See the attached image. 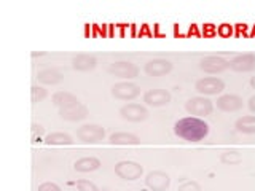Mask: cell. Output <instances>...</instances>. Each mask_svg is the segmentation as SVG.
<instances>
[{"label":"cell","instance_id":"cell-1","mask_svg":"<svg viewBox=\"0 0 255 191\" xmlns=\"http://www.w3.org/2000/svg\"><path fill=\"white\" fill-rule=\"evenodd\" d=\"M174 134L187 142H199L209 134V124L203 118L185 116L174 124Z\"/></svg>","mask_w":255,"mask_h":191},{"label":"cell","instance_id":"cell-2","mask_svg":"<svg viewBox=\"0 0 255 191\" xmlns=\"http://www.w3.org/2000/svg\"><path fill=\"white\" fill-rule=\"evenodd\" d=\"M185 108L190 115L203 118L212 113L214 110V102L211 99L204 97V96H196V97L188 99V102L185 103Z\"/></svg>","mask_w":255,"mask_h":191},{"label":"cell","instance_id":"cell-3","mask_svg":"<svg viewBox=\"0 0 255 191\" xmlns=\"http://www.w3.org/2000/svg\"><path fill=\"white\" fill-rule=\"evenodd\" d=\"M106 137V131L98 124H83L77 129V139L83 143H99Z\"/></svg>","mask_w":255,"mask_h":191},{"label":"cell","instance_id":"cell-4","mask_svg":"<svg viewBox=\"0 0 255 191\" xmlns=\"http://www.w3.org/2000/svg\"><path fill=\"white\" fill-rule=\"evenodd\" d=\"M115 174L120 179L132 182V180H137L142 177L143 167L135 161H120L115 166Z\"/></svg>","mask_w":255,"mask_h":191},{"label":"cell","instance_id":"cell-5","mask_svg":"<svg viewBox=\"0 0 255 191\" xmlns=\"http://www.w3.org/2000/svg\"><path fill=\"white\" fill-rule=\"evenodd\" d=\"M195 88H196V91L199 94L217 96V94H220L223 90H225V83H223V80H220L217 77H206V78L198 80Z\"/></svg>","mask_w":255,"mask_h":191},{"label":"cell","instance_id":"cell-6","mask_svg":"<svg viewBox=\"0 0 255 191\" xmlns=\"http://www.w3.org/2000/svg\"><path fill=\"white\" fill-rule=\"evenodd\" d=\"M107 70H109L110 75H115V77L123 78V80H131V78H135L139 75V67L129 61L114 62V64H110Z\"/></svg>","mask_w":255,"mask_h":191},{"label":"cell","instance_id":"cell-7","mask_svg":"<svg viewBox=\"0 0 255 191\" xmlns=\"http://www.w3.org/2000/svg\"><path fill=\"white\" fill-rule=\"evenodd\" d=\"M140 94V88L131 82H120L112 86V96L120 100H132Z\"/></svg>","mask_w":255,"mask_h":191},{"label":"cell","instance_id":"cell-8","mask_svg":"<svg viewBox=\"0 0 255 191\" xmlns=\"http://www.w3.org/2000/svg\"><path fill=\"white\" fill-rule=\"evenodd\" d=\"M120 115H122L126 121L140 123L143 119H147L148 110L143 105H140V103H126V105L120 108Z\"/></svg>","mask_w":255,"mask_h":191},{"label":"cell","instance_id":"cell-9","mask_svg":"<svg viewBox=\"0 0 255 191\" xmlns=\"http://www.w3.org/2000/svg\"><path fill=\"white\" fill-rule=\"evenodd\" d=\"M228 67L235 72H241V74L252 72V70H255V54L254 53L238 54L233 59L228 61Z\"/></svg>","mask_w":255,"mask_h":191},{"label":"cell","instance_id":"cell-10","mask_svg":"<svg viewBox=\"0 0 255 191\" xmlns=\"http://www.w3.org/2000/svg\"><path fill=\"white\" fill-rule=\"evenodd\" d=\"M145 185L151 191H166L171 185V179L163 171H151L145 177Z\"/></svg>","mask_w":255,"mask_h":191},{"label":"cell","instance_id":"cell-11","mask_svg":"<svg viewBox=\"0 0 255 191\" xmlns=\"http://www.w3.org/2000/svg\"><path fill=\"white\" fill-rule=\"evenodd\" d=\"M199 69L206 74H222L228 69V61L220 58V56H206L199 62Z\"/></svg>","mask_w":255,"mask_h":191},{"label":"cell","instance_id":"cell-12","mask_svg":"<svg viewBox=\"0 0 255 191\" xmlns=\"http://www.w3.org/2000/svg\"><path fill=\"white\" fill-rule=\"evenodd\" d=\"M59 116L62 119H66V121H82V119L88 116V108L82 102H78L74 103V105L59 108Z\"/></svg>","mask_w":255,"mask_h":191},{"label":"cell","instance_id":"cell-13","mask_svg":"<svg viewBox=\"0 0 255 191\" xmlns=\"http://www.w3.org/2000/svg\"><path fill=\"white\" fill-rule=\"evenodd\" d=\"M143 102L151 107H163L171 102V93L166 90H150L143 94Z\"/></svg>","mask_w":255,"mask_h":191},{"label":"cell","instance_id":"cell-14","mask_svg":"<svg viewBox=\"0 0 255 191\" xmlns=\"http://www.w3.org/2000/svg\"><path fill=\"white\" fill-rule=\"evenodd\" d=\"M215 103H217L219 110L228 111V113H231V111H238V110L243 108V99L239 97V96H236V94H222L220 97H217Z\"/></svg>","mask_w":255,"mask_h":191},{"label":"cell","instance_id":"cell-15","mask_svg":"<svg viewBox=\"0 0 255 191\" xmlns=\"http://www.w3.org/2000/svg\"><path fill=\"white\" fill-rule=\"evenodd\" d=\"M143 70L148 77H163L172 70V64L167 59H153L145 64Z\"/></svg>","mask_w":255,"mask_h":191},{"label":"cell","instance_id":"cell-16","mask_svg":"<svg viewBox=\"0 0 255 191\" xmlns=\"http://www.w3.org/2000/svg\"><path fill=\"white\" fill-rule=\"evenodd\" d=\"M98 66V61H96L94 56L91 54H77L74 59H72V67L78 72H90Z\"/></svg>","mask_w":255,"mask_h":191},{"label":"cell","instance_id":"cell-17","mask_svg":"<svg viewBox=\"0 0 255 191\" xmlns=\"http://www.w3.org/2000/svg\"><path fill=\"white\" fill-rule=\"evenodd\" d=\"M110 145H139L140 140L137 135L131 132H114L109 137Z\"/></svg>","mask_w":255,"mask_h":191},{"label":"cell","instance_id":"cell-18","mask_svg":"<svg viewBox=\"0 0 255 191\" xmlns=\"http://www.w3.org/2000/svg\"><path fill=\"white\" fill-rule=\"evenodd\" d=\"M37 80L43 85H58L62 82V74L56 69H43L37 74Z\"/></svg>","mask_w":255,"mask_h":191},{"label":"cell","instance_id":"cell-19","mask_svg":"<svg viewBox=\"0 0 255 191\" xmlns=\"http://www.w3.org/2000/svg\"><path fill=\"white\" fill-rule=\"evenodd\" d=\"M74 167L77 172H93V171H98L101 167V161L94 156H86V158L77 159Z\"/></svg>","mask_w":255,"mask_h":191},{"label":"cell","instance_id":"cell-20","mask_svg":"<svg viewBox=\"0 0 255 191\" xmlns=\"http://www.w3.org/2000/svg\"><path fill=\"white\" fill-rule=\"evenodd\" d=\"M53 103L56 107H69V105H74V103H78V97L75 94H72V93H67V91H58V93H54L53 94V97H51Z\"/></svg>","mask_w":255,"mask_h":191},{"label":"cell","instance_id":"cell-21","mask_svg":"<svg viewBox=\"0 0 255 191\" xmlns=\"http://www.w3.org/2000/svg\"><path fill=\"white\" fill-rule=\"evenodd\" d=\"M43 142L46 145H72V143H74V139L66 132H51V134L45 135Z\"/></svg>","mask_w":255,"mask_h":191},{"label":"cell","instance_id":"cell-22","mask_svg":"<svg viewBox=\"0 0 255 191\" xmlns=\"http://www.w3.org/2000/svg\"><path fill=\"white\" fill-rule=\"evenodd\" d=\"M236 129L243 134H255V116L244 115L236 119Z\"/></svg>","mask_w":255,"mask_h":191},{"label":"cell","instance_id":"cell-23","mask_svg":"<svg viewBox=\"0 0 255 191\" xmlns=\"http://www.w3.org/2000/svg\"><path fill=\"white\" fill-rule=\"evenodd\" d=\"M220 161L223 164H230V166L239 164V163L243 161V155L239 153L238 150H225L222 153V156H220Z\"/></svg>","mask_w":255,"mask_h":191},{"label":"cell","instance_id":"cell-24","mask_svg":"<svg viewBox=\"0 0 255 191\" xmlns=\"http://www.w3.org/2000/svg\"><path fill=\"white\" fill-rule=\"evenodd\" d=\"M30 93H32V102H34V103L42 102L46 97V96H48L46 90H43L42 86H32Z\"/></svg>","mask_w":255,"mask_h":191},{"label":"cell","instance_id":"cell-25","mask_svg":"<svg viewBox=\"0 0 255 191\" xmlns=\"http://www.w3.org/2000/svg\"><path fill=\"white\" fill-rule=\"evenodd\" d=\"M77 188H78V191H99L98 187H96L93 182L85 180V179L77 182Z\"/></svg>","mask_w":255,"mask_h":191},{"label":"cell","instance_id":"cell-26","mask_svg":"<svg viewBox=\"0 0 255 191\" xmlns=\"http://www.w3.org/2000/svg\"><path fill=\"white\" fill-rule=\"evenodd\" d=\"M201 188H199V185L196 182H185V183H182V185L179 187L177 191H199Z\"/></svg>","mask_w":255,"mask_h":191},{"label":"cell","instance_id":"cell-27","mask_svg":"<svg viewBox=\"0 0 255 191\" xmlns=\"http://www.w3.org/2000/svg\"><path fill=\"white\" fill-rule=\"evenodd\" d=\"M43 134H45V129L42 124H37V123L32 124V137H34V140H37V139L40 140Z\"/></svg>","mask_w":255,"mask_h":191},{"label":"cell","instance_id":"cell-28","mask_svg":"<svg viewBox=\"0 0 255 191\" xmlns=\"http://www.w3.org/2000/svg\"><path fill=\"white\" fill-rule=\"evenodd\" d=\"M38 191H61V188L53 182H45L42 185H38Z\"/></svg>","mask_w":255,"mask_h":191},{"label":"cell","instance_id":"cell-29","mask_svg":"<svg viewBox=\"0 0 255 191\" xmlns=\"http://www.w3.org/2000/svg\"><path fill=\"white\" fill-rule=\"evenodd\" d=\"M217 32L220 35H230L231 32H233V27H231L230 24H222V26L217 29Z\"/></svg>","mask_w":255,"mask_h":191},{"label":"cell","instance_id":"cell-30","mask_svg":"<svg viewBox=\"0 0 255 191\" xmlns=\"http://www.w3.org/2000/svg\"><path fill=\"white\" fill-rule=\"evenodd\" d=\"M203 30L206 32V34H214V32H215V27H214V24H206Z\"/></svg>","mask_w":255,"mask_h":191},{"label":"cell","instance_id":"cell-31","mask_svg":"<svg viewBox=\"0 0 255 191\" xmlns=\"http://www.w3.org/2000/svg\"><path fill=\"white\" fill-rule=\"evenodd\" d=\"M254 102H255V97H251V108H252V110L255 108V103H254Z\"/></svg>","mask_w":255,"mask_h":191}]
</instances>
